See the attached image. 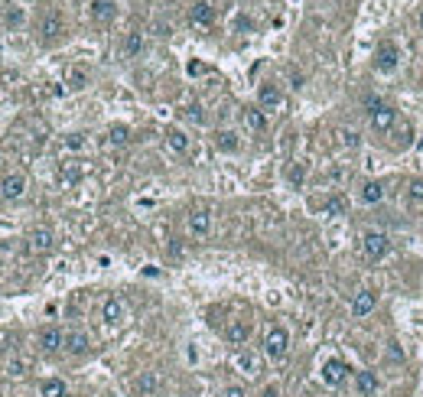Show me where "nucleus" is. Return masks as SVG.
<instances>
[{
    "label": "nucleus",
    "mask_w": 423,
    "mask_h": 397,
    "mask_svg": "<svg viewBox=\"0 0 423 397\" xmlns=\"http://www.w3.org/2000/svg\"><path fill=\"white\" fill-rule=\"evenodd\" d=\"M287 355H290V332H287V326H267V332H264V359L283 361Z\"/></svg>",
    "instance_id": "nucleus-1"
},
{
    "label": "nucleus",
    "mask_w": 423,
    "mask_h": 397,
    "mask_svg": "<svg viewBox=\"0 0 423 397\" xmlns=\"http://www.w3.org/2000/svg\"><path fill=\"white\" fill-rule=\"evenodd\" d=\"M36 33H39V43H46V46H52V43H59V39L66 36V17H62L59 10L49 7L46 13L39 17Z\"/></svg>",
    "instance_id": "nucleus-2"
},
{
    "label": "nucleus",
    "mask_w": 423,
    "mask_h": 397,
    "mask_svg": "<svg viewBox=\"0 0 423 397\" xmlns=\"http://www.w3.org/2000/svg\"><path fill=\"white\" fill-rule=\"evenodd\" d=\"M361 251H365L368 261H385L391 254V238L385 231H375V228H368L365 235H361Z\"/></svg>",
    "instance_id": "nucleus-3"
},
{
    "label": "nucleus",
    "mask_w": 423,
    "mask_h": 397,
    "mask_svg": "<svg viewBox=\"0 0 423 397\" xmlns=\"http://www.w3.org/2000/svg\"><path fill=\"white\" fill-rule=\"evenodd\" d=\"M397 66H401V49H397V43L394 39H381L375 49V68L381 75H391Z\"/></svg>",
    "instance_id": "nucleus-4"
},
{
    "label": "nucleus",
    "mask_w": 423,
    "mask_h": 397,
    "mask_svg": "<svg viewBox=\"0 0 423 397\" xmlns=\"http://www.w3.org/2000/svg\"><path fill=\"white\" fill-rule=\"evenodd\" d=\"M368 121H371V131L375 133H387L397 124V111L391 108V104L368 101Z\"/></svg>",
    "instance_id": "nucleus-5"
},
{
    "label": "nucleus",
    "mask_w": 423,
    "mask_h": 397,
    "mask_svg": "<svg viewBox=\"0 0 423 397\" xmlns=\"http://www.w3.org/2000/svg\"><path fill=\"white\" fill-rule=\"evenodd\" d=\"M27 173L20 170H10L0 176V198H7V202H17V198L27 196Z\"/></svg>",
    "instance_id": "nucleus-6"
},
{
    "label": "nucleus",
    "mask_w": 423,
    "mask_h": 397,
    "mask_svg": "<svg viewBox=\"0 0 423 397\" xmlns=\"http://www.w3.org/2000/svg\"><path fill=\"white\" fill-rule=\"evenodd\" d=\"M27 251L36 257L52 254V251H56V235H52V228H43V225L33 228L27 235Z\"/></svg>",
    "instance_id": "nucleus-7"
},
{
    "label": "nucleus",
    "mask_w": 423,
    "mask_h": 397,
    "mask_svg": "<svg viewBox=\"0 0 423 397\" xmlns=\"http://www.w3.org/2000/svg\"><path fill=\"white\" fill-rule=\"evenodd\" d=\"M62 342H66V332L59 329V326H52V322L36 332V349L43 352V355H56V352H62Z\"/></svg>",
    "instance_id": "nucleus-8"
},
{
    "label": "nucleus",
    "mask_w": 423,
    "mask_h": 397,
    "mask_svg": "<svg viewBox=\"0 0 423 397\" xmlns=\"http://www.w3.org/2000/svg\"><path fill=\"white\" fill-rule=\"evenodd\" d=\"M186 228L192 238H208L212 235V212L208 208H192L186 218Z\"/></svg>",
    "instance_id": "nucleus-9"
},
{
    "label": "nucleus",
    "mask_w": 423,
    "mask_h": 397,
    "mask_svg": "<svg viewBox=\"0 0 423 397\" xmlns=\"http://www.w3.org/2000/svg\"><path fill=\"white\" fill-rule=\"evenodd\" d=\"M62 352H69V355H88V352H92V335L85 329H66Z\"/></svg>",
    "instance_id": "nucleus-10"
},
{
    "label": "nucleus",
    "mask_w": 423,
    "mask_h": 397,
    "mask_svg": "<svg viewBox=\"0 0 423 397\" xmlns=\"http://www.w3.org/2000/svg\"><path fill=\"white\" fill-rule=\"evenodd\" d=\"M348 378V365L342 359H326L322 361V381L329 384V388H342Z\"/></svg>",
    "instance_id": "nucleus-11"
},
{
    "label": "nucleus",
    "mask_w": 423,
    "mask_h": 397,
    "mask_svg": "<svg viewBox=\"0 0 423 397\" xmlns=\"http://www.w3.org/2000/svg\"><path fill=\"white\" fill-rule=\"evenodd\" d=\"M88 17H92V23H98V27H108V23H114V17H117V3H114V0H92V3H88Z\"/></svg>",
    "instance_id": "nucleus-12"
},
{
    "label": "nucleus",
    "mask_w": 423,
    "mask_h": 397,
    "mask_svg": "<svg viewBox=\"0 0 423 397\" xmlns=\"http://www.w3.org/2000/svg\"><path fill=\"white\" fill-rule=\"evenodd\" d=\"M257 108H261V111H277V108H283V92H280V85H273V82H264V85L257 88Z\"/></svg>",
    "instance_id": "nucleus-13"
},
{
    "label": "nucleus",
    "mask_w": 423,
    "mask_h": 397,
    "mask_svg": "<svg viewBox=\"0 0 423 397\" xmlns=\"http://www.w3.org/2000/svg\"><path fill=\"white\" fill-rule=\"evenodd\" d=\"M160 388H163V381H160L157 371H141L137 381H134V394H137V397H157V394H160Z\"/></svg>",
    "instance_id": "nucleus-14"
},
{
    "label": "nucleus",
    "mask_w": 423,
    "mask_h": 397,
    "mask_svg": "<svg viewBox=\"0 0 423 397\" xmlns=\"http://www.w3.org/2000/svg\"><path fill=\"white\" fill-rule=\"evenodd\" d=\"M235 365H238V371H241V375H248V378H257V375H261V368H264V359L257 355V352H251V349H241L235 355Z\"/></svg>",
    "instance_id": "nucleus-15"
},
{
    "label": "nucleus",
    "mask_w": 423,
    "mask_h": 397,
    "mask_svg": "<svg viewBox=\"0 0 423 397\" xmlns=\"http://www.w3.org/2000/svg\"><path fill=\"white\" fill-rule=\"evenodd\" d=\"M212 143H215L218 153H238L241 150V133L231 131V127H222V131L212 133Z\"/></svg>",
    "instance_id": "nucleus-16"
},
{
    "label": "nucleus",
    "mask_w": 423,
    "mask_h": 397,
    "mask_svg": "<svg viewBox=\"0 0 423 397\" xmlns=\"http://www.w3.org/2000/svg\"><path fill=\"white\" fill-rule=\"evenodd\" d=\"M189 23L199 29H208L212 23H215V7L208 3V0H199V3H192V10H189Z\"/></svg>",
    "instance_id": "nucleus-17"
},
{
    "label": "nucleus",
    "mask_w": 423,
    "mask_h": 397,
    "mask_svg": "<svg viewBox=\"0 0 423 397\" xmlns=\"http://www.w3.org/2000/svg\"><path fill=\"white\" fill-rule=\"evenodd\" d=\"M248 339H251V322L248 319H231L225 326V342L228 345H238V349H241V345H248Z\"/></svg>",
    "instance_id": "nucleus-18"
},
{
    "label": "nucleus",
    "mask_w": 423,
    "mask_h": 397,
    "mask_svg": "<svg viewBox=\"0 0 423 397\" xmlns=\"http://www.w3.org/2000/svg\"><path fill=\"white\" fill-rule=\"evenodd\" d=\"M101 319L108 322V326H121V322L127 319V306H124V300L108 296V300L101 303Z\"/></svg>",
    "instance_id": "nucleus-19"
},
{
    "label": "nucleus",
    "mask_w": 423,
    "mask_h": 397,
    "mask_svg": "<svg viewBox=\"0 0 423 397\" xmlns=\"http://www.w3.org/2000/svg\"><path fill=\"white\" fill-rule=\"evenodd\" d=\"M375 306H378L375 290H358L355 300H352V316H355V319H361V316H371V312H375Z\"/></svg>",
    "instance_id": "nucleus-20"
},
{
    "label": "nucleus",
    "mask_w": 423,
    "mask_h": 397,
    "mask_svg": "<svg viewBox=\"0 0 423 397\" xmlns=\"http://www.w3.org/2000/svg\"><path fill=\"white\" fill-rule=\"evenodd\" d=\"M241 124L251 133H264L267 131V111H261V108H241Z\"/></svg>",
    "instance_id": "nucleus-21"
},
{
    "label": "nucleus",
    "mask_w": 423,
    "mask_h": 397,
    "mask_svg": "<svg viewBox=\"0 0 423 397\" xmlns=\"http://www.w3.org/2000/svg\"><path fill=\"white\" fill-rule=\"evenodd\" d=\"M355 391H358V397H375L378 391H381V378H378L375 371H358Z\"/></svg>",
    "instance_id": "nucleus-22"
},
{
    "label": "nucleus",
    "mask_w": 423,
    "mask_h": 397,
    "mask_svg": "<svg viewBox=\"0 0 423 397\" xmlns=\"http://www.w3.org/2000/svg\"><path fill=\"white\" fill-rule=\"evenodd\" d=\"M166 147L176 153V157H182V153H189L192 140H189V133L182 131V127H166Z\"/></svg>",
    "instance_id": "nucleus-23"
},
{
    "label": "nucleus",
    "mask_w": 423,
    "mask_h": 397,
    "mask_svg": "<svg viewBox=\"0 0 423 397\" xmlns=\"http://www.w3.org/2000/svg\"><path fill=\"white\" fill-rule=\"evenodd\" d=\"M385 192H387V186L381 180H365V182H361V192H358V196H361V202H365V205H378V202L385 198Z\"/></svg>",
    "instance_id": "nucleus-24"
},
{
    "label": "nucleus",
    "mask_w": 423,
    "mask_h": 397,
    "mask_svg": "<svg viewBox=\"0 0 423 397\" xmlns=\"http://www.w3.org/2000/svg\"><path fill=\"white\" fill-rule=\"evenodd\" d=\"M143 49H147V39H143V33H141V29H131V33L124 36V43H121V52L127 59H137Z\"/></svg>",
    "instance_id": "nucleus-25"
},
{
    "label": "nucleus",
    "mask_w": 423,
    "mask_h": 397,
    "mask_svg": "<svg viewBox=\"0 0 423 397\" xmlns=\"http://www.w3.org/2000/svg\"><path fill=\"white\" fill-rule=\"evenodd\" d=\"M39 397H69V384L62 378H43L39 381Z\"/></svg>",
    "instance_id": "nucleus-26"
},
{
    "label": "nucleus",
    "mask_w": 423,
    "mask_h": 397,
    "mask_svg": "<svg viewBox=\"0 0 423 397\" xmlns=\"http://www.w3.org/2000/svg\"><path fill=\"white\" fill-rule=\"evenodd\" d=\"M82 173H85L82 163H78V160H69V163H62V170H59V180L78 182V180H82Z\"/></svg>",
    "instance_id": "nucleus-27"
},
{
    "label": "nucleus",
    "mask_w": 423,
    "mask_h": 397,
    "mask_svg": "<svg viewBox=\"0 0 423 397\" xmlns=\"http://www.w3.org/2000/svg\"><path fill=\"white\" fill-rule=\"evenodd\" d=\"M3 23H7L10 29H20L23 23H27V13H23V7H17V3H10L7 13H3Z\"/></svg>",
    "instance_id": "nucleus-28"
},
{
    "label": "nucleus",
    "mask_w": 423,
    "mask_h": 397,
    "mask_svg": "<svg viewBox=\"0 0 423 397\" xmlns=\"http://www.w3.org/2000/svg\"><path fill=\"white\" fill-rule=\"evenodd\" d=\"M345 208H348V202H345V196H338V192L322 202V212H326V215H345Z\"/></svg>",
    "instance_id": "nucleus-29"
},
{
    "label": "nucleus",
    "mask_w": 423,
    "mask_h": 397,
    "mask_svg": "<svg viewBox=\"0 0 423 397\" xmlns=\"http://www.w3.org/2000/svg\"><path fill=\"white\" fill-rule=\"evenodd\" d=\"M27 371H29V359H23V355L7 359V375H10V378H23Z\"/></svg>",
    "instance_id": "nucleus-30"
},
{
    "label": "nucleus",
    "mask_w": 423,
    "mask_h": 397,
    "mask_svg": "<svg viewBox=\"0 0 423 397\" xmlns=\"http://www.w3.org/2000/svg\"><path fill=\"white\" fill-rule=\"evenodd\" d=\"M66 85H69V92H82V88L88 85V72H85V68H69Z\"/></svg>",
    "instance_id": "nucleus-31"
},
{
    "label": "nucleus",
    "mask_w": 423,
    "mask_h": 397,
    "mask_svg": "<svg viewBox=\"0 0 423 397\" xmlns=\"http://www.w3.org/2000/svg\"><path fill=\"white\" fill-rule=\"evenodd\" d=\"M127 140H131V127L127 124H114L111 131H108V143H114V147H121Z\"/></svg>",
    "instance_id": "nucleus-32"
},
{
    "label": "nucleus",
    "mask_w": 423,
    "mask_h": 397,
    "mask_svg": "<svg viewBox=\"0 0 423 397\" xmlns=\"http://www.w3.org/2000/svg\"><path fill=\"white\" fill-rule=\"evenodd\" d=\"M85 147H88L85 133H69L66 140H62V150H69V153H78V150H85Z\"/></svg>",
    "instance_id": "nucleus-33"
},
{
    "label": "nucleus",
    "mask_w": 423,
    "mask_h": 397,
    "mask_svg": "<svg viewBox=\"0 0 423 397\" xmlns=\"http://www.w3.org/2000/svg\"><path fill=\"white\" fill-rule=\"evenodd\" d=\"M186 121H192V124H199V127H202V124H206V108H202V104H186Z\"/></svg>",
    "instance_id": "nucleus-34"
},
{
    "label": "nucleus",
    "mask_w": 423,
    "mask_h": 397,
    "mask_svg": "<svg viewBox=\"0 0 423 397\" xmlns=\"http://www.w3.org/2000/svg\"><path fill=\"white\" fill-rule=\"evenodd\" d=\"M404 198H407V202H423V180H410V182H407Z\"/></svg>",
    "instance_id": "nucleus-35"
},
{
    "label": "nucleus",
    "mask_w": 423,
    "mask_h": 397,
    "mask_svg": "<svg viewBox=\"0 0 423 397\" xmlns=\"http://www.w3.org/2000/svg\"><path fill=\"white\" fill-rule=\"evenodd\" d=\"M287 180H290L293 186H300V182L306 180V163H293L290 173H287Z\"/></svg>",
    "instance_id": "nucleus-36"
},
{
    "label": "nucleus",
    "mask_w": 423,
    "mask_h": 397,
    "mask_svg": "<svg viewBox=\"0 0 423 397\" xmlns=\"http://www.w3.org/2000/svg\"><path fill=\"white\" fill-rule=\"evenodd\" d=\"M338 143H342V147H358L361 137H358V131H345V127H342V131H338Z\"/></svg>",
    "instance_id": "nucleus-37"
},
{
    "label": "nucleus",
    "mask_w": 423,
    "mask_h": 397,
    "mask_svg": "<svg viewBox=\"0 0 423 397\" xmlns=\"http://www.w3.org/2000/svg\"><path fill=\"white\" fill-rule=\"evenodd\" d=\"M222 397H248V391L241 388V384H228V388L222 391Z\"/></svg>",
    "instance_id": "nucleus-38"
},
{
    "label": "nucleus",
    "mask_w": 423,
    "mask_h": 397,
    "mask_svg": "<svg viewBox=\"0 0 423 397\" xmlns=\"http://www.w3.org/2000/svg\"><path fill=\"white\" fill-rule=\"evenodd\" d=\"M261 397H280V388H277V384H267V388L261 391Z\"/></svg>",
    "instance_id": "nucleus-39"
},
{
    "label": "nucleus",
    "mask_w": 423,
    "mask_h": 397,
    "mask_svg": "<svg viewBox=\"0 0 423 397\" xmlns=\"http://www.w3.org/2000/svg\"><path fill=\"white\" fill-rule=\"evenodd\" d=\"M202 72H206V68L199 66V62H189V75H202Z\"/></svg>",
    "instance_id": "nucleus-40"
},
{
    "label": "nucleus",
    "mask_w": 423,
    "mask_h": 397,
    "mask_svg": "<svg viewBox=\"0 0 423 397\" xmlns=\"http://www.w3.org/2000/svg\"><path fill=\"white\" fill-rule=\"evenodd\" d=\"M417 27H420V29H423V7H420V10H417Z\"/></svg>",
    "instance_id": "nucleus-41"
},
{
    "label": "nucleus",
    "mask_w": 423,
    "mask_h": 397,
    "mask_svg": "<svg viewBox=\"0 0 423 397\" xmlns=\"http://www.w3.org/2000/svg\"><path fill=\"white\" fill-rule=\"evenodd\" d=\"M0 163H3V153H0Z\"/></svg>",
    "instance_id": "nucleus-42"
}]
</instances>
